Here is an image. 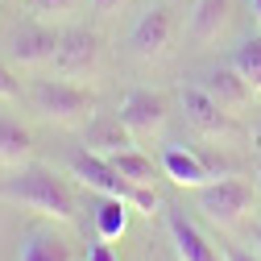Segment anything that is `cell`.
Wrapping results in <instances>:
<instances>
[{
	"label": "cell",
	"instance_id": "cell-1",
	"mask_svg": "<svg viewBox=\"0 0 261 261\" xmlns=\"http://www.w3.org/2000/svg\"><path fill=\"white\" fill-rule=\"evenodd\" d=\"M0 199H9L25 212H38L46 220H58V224H75V195L46 166H21L17 174H9L0 182Z\"/></svg>",
	"mask_w": 261,
	"mask_h": 261
},
{
	"label": "cell",
	"instance_id": "cell-2",
	"mask_svg": "<svg viewBox=\"0 0 261 261\" xmlns=\"http://www.w3.org/2000/svg\"><path fill=\"white\" fill-rule=\"evenodd\" d=\"M71 174L87 187V191H95V195H112V199H124L128 207H137L141 216H153L158 212V195L149 191V187H137V182H128L108 158H100V153H75L71 158Z\"/></svg>",
	"mask_w": 261,
	"mask_h": 261
},
{
	"label": "cell",
	"instance_id": "cell-3",
	"mask_svg": "<svg viewBox=\"0 0 261 261\" xmlns=\"http://www.w3.org/2000/svg\"><path fill=\"white\" fill-rule=\"evenodd\" d=\"M29 104H34L38 116L54 120V124H79L95 112V95L83 91L75 79H38L29 87Z\"/></svg>",
	"mask_w": 261,
	"mask_h": 261
},
{
	"label": "cell",
	"instance_id": "cell-4",
	"mask_svg": "<svg viewBox=\"0 0 261 261\" xmlns=\"http://www.w3.org/2000/svg\"><path fill=\"white\" fill-rule=\"evenodd\" d=\"M195 207H199L212 224L220 228H232L249 216L253 207V187L245 178H212L207 187L195 191Z\"/></svg>",
	"mask_w": 261,
	"mask_h": 261
},
{
	"label": "cell",
	"instance_id": "cell-5",
	"mask_svg": "<svg viewBox=\"0 0 261 261\" xmlns=\"http://www.w3.org/2000/svg\"><path fill=\"white\" fill-rule=\"evenodd\" d=\"M174 29H178V21H174V13H170L166 5L145 9V13L133 21V29H128V54L141 58V62L162 58V54L174 46Z\"/></svg>",
	"mask_w": 261,
	"mask_h": 261
},
{
	"label": "cell",
	"instance_id": "cell-6",
	"mask_svg": "<svg viewBox=\"0 0 261 261\" xmlns=\"http://www.w3.org/2000/svg\"><path fill=\"white\" fill-rule=\"evenodd\" d=\"M100 62V34L91 29H67L58 34V50H54V71L62 79H83L95 71Z\"/></svg>",
	"mask_w": 261,
	"mask_h": 261
},
{
	"label": "cell",
	"instance_id": "cell-7",
	"mask_svg": "<svg viewBox=\"0 0 261 261\" xmlns=\"http://www.w3.org/2000/svg\"><path fill=\"white\" fill-rule=\"evenodd\" d=\"M120 124L133 133V141L153 137L162 124H166V100L153 91H128L120 100Z\"/></svg>",
	"mask_w": 261,
	"mask_h": 261
},
{
	"label": "cell",
	"instance_id": "cell-8",
	"mask_svg": "<svg viewBox=\"0 0 261 261\" xmlns=\"http://www.w3.org/2000/svg\"><path fill=\"white\" fill-rule=\"evenodd\" d=\"M178 100H182L187 120L199 128V133H207V137H228V133H232V112H224L199 83H187Z\"/></svg>",
	"mask_w": 261,
	"mask_h": 261
},
{
	"label": "cell",
	"instance_id": "cell-9",
	"mask_svg": "<svg viewBox=\"0 0 261 261\" xmlns=\"http://www.w3.org/2000/svg\"><path fill=\"white\" fill-rule=\"evenodd\" d=\"M162 170H166V178L174 187H187V191H199L216 178V166L212 162H203L199 153H191L187 145H162Z\"/></svg>",
	"mask_w": 261,
	"mask_h": 261
},
{
	"label": "cell",
	"instance_id": "cell-10",
	"mask_svg": "<svg viewBox=\"0 0 261 261\" xmlns=\"http://www.w3.org/2000/svg\"><path fill=\"white\" fill-rule=\"evenodd\" d=\"M54 50H58V29L50 25H38V21H25L17 34L9 38V54L25 67H38V62H54Z\"/></svg>",
	"mask_w": 261,
	"mask_h": 261
},
{
	"label": "cell",
	"instance_id": "cell-11",
	"mask_svg": "<svg viewBox=\"0 0 261 261\" xmlns=\"http://www.w3.org/2000/svg\"><path fill=\"white\" fill-rule=\"evenodd\" d=\"M199 87L212 95V100H216L224 112H232V116L253 100V87L232 71V62H228V67H207V71L199 75Z\"/></svg>",
	"mask_w": 261,
	"mask_h": 261
},
{
	"label": "cell",
	"instance_id": "cell-12",
	"mask_svg": "<svg viewBox=\"0 0 261 261\" xmlns=\"http://www.w3.org/2000/svg\"><path fill=\"white\" fill-rule=\"evenodd\" d=\"M166 232H170V245H174V257L178 261H220V253L207 245V237L195 228L182 212H166Z\"/></svg>",
	"mask_w": 261,
	"mask_h": 261
},
{
	"label": "cell",
	"instance_id": "cell-13",
	"mask_svg": "<svg viewBox=\"0 0 261 261\" xmlns=\"http://www.w3.org/2000/svg\"><path fill=\"white\" fill-rule=\"evenodd\" d=\"M17 261H75V249H71V241L62 232H54L50 224H38V228H29L21 237Z\"/></svg>",
	"mask_w": 261,
	"mask_h": 261
},
{
	"label": "cell",
	"instance_id": "cell-14",
	"mask_svg": "<svg viewBox=\"0 0 261 261\" xmlns=\"http://www.w3.org/2000/svg\"><path fill=\"white\" fill-rule=\"evenodd\" d=\"M133 145H137V141H133V133L120 124V116H116V120L95 116V120L87 124V133H83V149H87V153H100V158H112V153L133 149Z\"/></svg>",
	"mask_w": 261,
	"mask_h": 261
},
{
	"label": "cell",
	"instance_id": "cell-15",
	"mask_svg": "<svg viewBox=\"0 0 261 261\" xmlns=\"http://www.w3.org/2000/svg\"><path fill=\"white\" fill-rule=\"evenodd\" d=\"M228 13H232V0H195V9H191V34L199 42H216L228 29Z\"/></svg>",
	"mask_w": 261,
	"mask_h": 261
},
{
	"label": "cell",
	"instance_id": "cell-16",
	"mask_svg": "<svg viewBox=\"0 0 261 261\" xmlns=\"http://www.w3.org/2000/svg\"><path fill=\"white\" fill-rule=\"evenodd\" d=\"M34 153V137H29V128H21L13 116L0 112V162L5 166H17Z\"/></svg>",
	"mask_w": 261,
	"mask_h": 261
},
{
	"label": "cell",
	"instance_id": "cell-17",
	"mask_svg": "<svg viewBox=\"0 0 261 261\" xmlns=\"http://www.w3.org/2000/svg\"><path fill=\"white\" fill-rule=\"evenodd\" d=\"M124 228H128V203L104 195V199L95 203V232H100L104 241H120Z\"/></svg>",
	"mask_w": 261,
	"mask_h": 261
},
{
	"label": "cell",
	"instance_id": "cell-18",
	"mask_svg": "<svg viewBox=\"0 0 261 261\" xmlns=\"http://www.w3.org/2000/svg\"><path fill=\"white\" fill-rule=\"evenodd\" d=\"M232 71L253 87V95H261V34L245 38V42L232 50Z\"/></svg>",
	"mask_w": 261,
	"mask_h": 261
},
{
	"label": "cell",
	"instance_id": "cell-19",
	"mask_svg": "<svg viewBox=\"0 0 261 261\" xmlns=\"http://www.w3.org/2000/svg\"><path fill=\"white\" fill-rule=\"evenodd\" d=\"M108 162H112V166H116V170H120L128 182H137V187H153V174H158V170H153V158H145L137 145H133V149H120V153H112Z\"/></svg>",
	"mask_w": 261,
	"mask_h": 261
},
{
	"label": "cell",
	"instance_id": "cell-20",
	"mask_svg": "<svg viewBox=\"0 0 261 261\" xmlns=\"http://www.w3.org/2000/svg\"><path fill=\"white\" fill-rule=\"evenodd\" d=\"M34 5V13H42V17H67V13H75L83 0H29Z\"/></svg>",
	"mask_w": 261,
	"mask_h": 261
},
{
	"label": "cell",
	"instance_id": "cell-21",
	"mask_svg": "<svg viewBox=\"0 0 261 261\" xmlns=\"http://www.w3.org/2000/svg\"><path fill=\"white\" fill-rule=\"evenodd\" d=\"M17 95H21V83L13 79V71L5 62H0V100H17Z\"/></svg>",
	"mask_w": 261,
	"mask_h": 261
},
{
	"label": "cell",
	"instance_id": "cell-22",
	"mask_svg": "<svg viewBox=\"0 0 261 261\" xmlns=\"http://www.w3.org/2000/svg\"><path fill=\"white\" fill-rule=\"evenodd\" d=\"M87 261H120V257H116V253H112V245L100 237V241H95V245L87 249Z\"/></svg>",
	"mask_w": 261,
	"mask_h": 261
},
{
	"label": "cell",
	"instance_id": "cell-23",
	"mask_svg": "<svg viewBox=\"0 0 261 261\" xmlns=\"http://www.w3.org/2000/svg\"><path fill=\"white\" fill-rule=\"evenodd\" d=\"M224 261H261L257 253H245V249H237V245H228L224 249Z\"/></svg>",
	"mask_w": 261,
	"mask_h": 261
},
{
	"label": "cell",
	"instance_id": "cell-24",
	"mask_svg": "<svg viewBox=\"0 0 261 261\" xmlns=\"http://www.w3.org/2000/svg\"><path fill=\"white\" fill-rule=\"evenodd\" d=\"M120 5H124V0H91V9L100 13V17H112V13L120 9Z\"/></svg>",
	"mask_w": 261,
	"mask_h": 261
},
{
	"label": "cell",
	"instance_id": "cell-25",
	"mask_svg": "<svg viewBox=\"0 0 261 261\" xmlns=\"http://www.w3.org/2000/svg\"><path fill=\"white\" fill-rule=\"evenodd\" d=\"M249 13H253V21L261 25V0H249Z\"/></svg>",
	"mask_w": 261,
	"mask_h": 261
},
{
	"label": "cell",
	"instance_id": "cell-26",
	"mask_svg": "<svg viewBox=\"0 0 261 261\" xmlns=\"http://www.w3.org/2000/svg\"><path fill=\"white\" fill-rule=\"evenodd\" d=\"M253 253L261 257V228H253Z\"/></svg>",
	"mask_w": 261,
	"mask_h": 261
},
{
	"label": "cell",
	"instance_id": "cell-27",
	"mask_svg": "<svg viewBox=\"0 0 261 261\" xmlns=\"http://www.w3.org/2000/svg\"><path fill=\"white\" fill-rule=\"evenodd\" d=\"M257 182H261V158H257Z\"/></svg>",
	"mask_w": 261,
	"mask_h": 261
},
{
	"label": "cell",
	"instance_id": "cell-28",
	"mask_svg": "<svg viewBox=\"0 0 261 261\" xmlns=\"http://www.w3.org/2000/svg\"><path fill=\"white\" fill-rule=\"evenodd\" d=\"M257 141H261V124H257Z\"/></svg>",
	"mask_w": 261,
	"mask_h": 261
}]
</instances>
